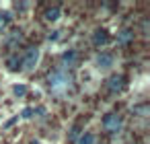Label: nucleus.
Masks as SVG:
<instances>
[{
  "instance_id": "f257e3e1",
  "label": "nucleus",
  "mask_w": 150,
  "mask_h": 144,
  "mask_svg": "<svg viewBox=\"0 0 150 144\" xmlns=\"http://www.w3.org/2000/svg\"><path fill=\"white\" fill-rule=\"evenodd\" d=\"M47 82H50V89H52L54 93H62V91L70 89L72 78H70L64 70H56V72H52V74H50Z\"/></svg>"
},
{
  "instance_id": "f03ea898",
  "label": "nucleus",
  "mask_w": 150,
  "mask_h": 144,
  "mask_svg": "<svg viewBox=\"0 0 150 144\" xmlns=\"http://www.w3.org/2000/svg\"><path fill=\"white\" fill-rule=\"evenodd\" d=\"M37 62H39V48H29L27 54H25V58H23L25 70H33L37 66Z\"/></svg>"
},
{
  "instance_id": "7ed1b4c3",
  "label": "nucleus",
  "mask_w": 150,
  "mask_h": 144,
  "mask_svg": "<svg viewBox=\"0 0 150 144\" xmlns=\"http://www.w3.org/2000/svg\"><path fill=\"white\" fill-rule=\"evenodd\" d=\"M103 128H105L109 134L119 132V130H121V117H119V115H115V113H109V115L103 119Z\"/></svg>"
},
{
  "instance_id": "20e7f679",
  "label": "nucleus",
  "mask_w": 150,
  "mask_h": 144,
  "mask_svg": "<svg viewBox=\"0 0 150 144\" xmlns=\"http://www.w3.org/2000/svg\"><path fill=\"white\" fill-rule=\"evenodd\" d=\"M95 64H97V68H99V70H109V68L115 64V56H113V54H109V52H101V54L97 56Z\"/></svg>"
},
{
  "instance_id": "39448f33",
  "label": "nucleus",
  "mask_w": 150,
  "mask_h": 144,
  "mask_svg": "<svg viewBox=\"0 0 150 144\" xmlns=\"http://www.w3.org/2000/svg\"><path fill=\"white\" fill-rule=\"evenodd\" d=\"M76 62H78V54H76L74 50H68V52L62 56V64H64L66 68H74Z\"/></svg>"
},
{
  "instance_id": "423d86ee",
  "label": "nucleus",
  "mask_w": 150,
  "mask_h": 144,
  "mask_svg": "<svg viewBox=\"0 0 150 144\" xmlns=\"http://www.w3.org/2000/svg\"><path fill=\"white\" fill-rule=\"evenodd\" d=\"M107 87H109V91H111V93H117V91H121V87H123V78L115 74V76H111V78H109Z\"/></svg>"
},
{
  "instance_id": "0eeeda50",
  "label": "nucleus",
  "mask_w": 150,
  "mask_h": 144,
  "mask_svg": "<svg viewBox=\"0 0 150 144\" xmlns=\"http://www.w3.org/2000/svg\"><path fill=\"white\" fill-rule=\"evenodd\" d=\"M132 39H134V31H132V29H123V31H119V35H117V43H121V45L129 43Z\"/></svg>"
},
{
  "instance_id": "6e6552de",
  "label": "nucleus",
  "mask_w": 150,
  "mask_h": 144,
  "mask_svg": "<svg viewBox=\"0 0 150 144\" xmlns=\"http://www.w3.org/2000/svg\"><path fill=\"white\" fill-rule=\"evenodd\" d=\"M107 39H109V37H107V33H105L103 29L95 31V35H93V41H95L97 45H105V43H107Z\"/></svg>"
},
{
  "instance_id": "1a4fd4ad",
  "label": "nucleus",
  "mask_w": 150,
  "mask_h": 144,
  "mask_svg": "<svg viewBox=\"0 0 150 144\" xmlns=\"http://www.w3.org/2000/svg\"><path fill=\"white\" fill-rule=\"evenodd\" d=\"M58 19H60V9H56V6H54V9H47V11H45V21L56 23Z\"/></svg>"
},
{
  "instance_id": "9d476101",
  "label": "nucleus",
  "mask_w": 150,
  "mask_h": 144,
  "mask_svg": "<svg viewBox=\"0 0 150 144\" xmlns=\"http://www.w3.org/2000/svg\"><path fill=\"white\" fill-rule=\"evenodd\" d=\"M95 142H97V138H95L93 134H82L76 144H95Z\"/></svg>"
},
{
  "instance_id": "9b49d317",
  "label": "nucleus",
  "mask_w": 150,
  "mask_h": 144,
  "mask_svg": "<svg viewBox=\"0 0 150 144\" xmlns=\"http://www.w3.org/2000/svg\"><path fill=\"white\" fill-rule=\"evenodd\" d=\"M13 93H15V97H19V99H23V97L27 95V87H25V84H17V87L13 89Z\"/></svg>"
},
{
  "instance_id": "f8f14e48",
  "label": "nucleus",
  "mask_w": 150,
  "mask_h": 144,
  "mask_svg": "<svg viewBox=\"0 0 150 144\" xmlns=\"http://www.w3.org/2000/svg\"><path fill=\"white\" fill-rule=\"evenodd\" d=\"M33 113H35V109H31V107H27V109H23V117H25V119H29V117H33Z\"/></svg>"
},
{
  "instance_id": "ddd939ff",
  "label": "nucleus",
  "mask_w": 150,
  "mask_h": 144,
  "mask_svg": "<svg viewBox=\"0 0 150 144\" xmlns=\"http://www.w3.org/2000/svg\"><path fill=\"white\" fill-rule=\"evenodd\" d=\"M8 21H11V17H8L6 13H4V15H0V25H2V27H6V23H8Z\"/></svg>"
},
{
  "instance_id": "4468645a",
  "label": "nucleus",
  "mask_w": 150,
  "mask_h": 144,
  "mask_svg": "<svg viewBox=\"0 0 150 144\" xmlns=\"http://www.w3.org/2000/svg\"><path fill=\"white\" fill-rule=\"evenodd\" d=\"M76 136H78V128H74V130H72V134H70V138H72V140H74V138H76Z\"/></svg>"
}]
</instances>
